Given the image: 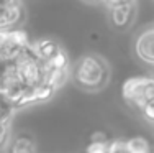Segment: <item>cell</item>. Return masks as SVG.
I'll use <instances>...</instances> for the list:
<instances>
[{
  "instance_id": "cell-7",
  "label": "cell",
  "mask_w": 154,
  "mask_h": 153,
  "mask_svg": "<svg viewBox=\"0 0 154 153\" xmlns=\"http://www.w3.org/2000/svg\"><path fill=\"white\" fill-rule=\"evenodd\" d=\"M25 18L23 3L21 5H0V30L18 28Z\"/></svg>"
},
{
  "instance_id": "cell-15",
  "label": "cell",
  "mask_w": 154,
  "mask_h": 153,
  "mask_svg": "<svg viewBox=\"0 0 154 153\" xmlns=\"http://www.w3.org/2000/svg\"><path fill=\"white\" fill-rule=\"evenodd\" d=\"M85 153H108V142H92L87 145Z\"/></svg>"
},
{
  "instance_id": "cell-8",
  "label": "cell",
  "mask_w": 154,
  "mask_h": 153,
  "mask_svg": "<svg viewBox=\"0 0 154 153\" xmlns=\"http://www.w3.org/2000/svg\"><path fill=\"white\" fill-rule=\"evenodd\" d=\"M7 153H36V142L28 132H18L8 143Z\"/></svg>"
},
{
  "instance_id": "cell-16",
  "label": "cell",
  "mask_w": 154,
  "mask_h": 153,
  "mask_svg": "<svg viewBox=\"0 0 154 153\" xmlns=\"http://www.w3.org/2000/svg\"><path fill=\"white\" fill-rule=\"evenodd\" d=\"M139 112L143 114V117H144L146 120H149V122L154 123V99H151V100L146 102Z\"/></svg>"
},
{
  "instance_id": "cell-4",
  "label": "cell",
  "mask_w": 154,
  "mask_h": 153,
  "mask_svg": "<svg viewBox=\"0 0 154 153\" xmlns=\"http://www.w3.org/2000/svg\"><path fill=\"white\" fill-rule=\"evenodd\" d=\"M26 31L18 28L0 30V61H13L23 48L30 46Z\"/></svg>"
},
{
  "instance_id": "cell-3",
  "label": "cell",
  "mask_w": 154,
  "mask_h": 153,
  "mask_svg": "<svg viewBox=\"0 0 154 153\" xmlns=\"http://www.w3.org/2000/svg\"><path fill=\"white\" fill-rule=\"evenodd\" d=\"M122 96L131 107L141 110L148 100L154 99V76H133L122 86Z\"/></svg>"
},
{
  "instance_id": "cell-18",
  "label": "cell",
  "mask_w": 154,
  "mask_h": 153,
  "mask_svg": "<svg viewBox=\"0 0 154 153\" xmlns=\"http://www.w3.org/2000/svg\"><path fill=\"white\" fill-rule=\"evenodd\" d=\"M90 140H92V142H108L110 137H108L105 132H100V130H98V132H94V133H92Z\"/></svg>"
},
{
  "instance_id": "cell-11",
  "label": "cell",
  "mask_w": 154,
  "mask_h": 153,
  "mask_svg": "<svg viewBox=\"0 0 154 153\" xmlns=\"http://www.w3.org/2000/svg\"><path fill=\"white\" fill-rule=\"evenodd\" d=\"M126 153H152V147L148 138L136 135L126 138Z\"/></svg>"
},
{
  "instance_id": "cell-17",
  "label": "cell",
  "mask_w": 154,
  "mask_h": 153,
  "mask_svg": "<svg viewBox=\"0 0 154 153\" xmlns=\"http://www.w3.org/2000/svg\"><path fill=\"white\" fill-rule=\"evenodd\" d=\"M7 138H8V123L0 122V147L7 142Z\"/></svg>"
},
{
  "instance_id": "cell-13",
  "label": "cell",
  "mask_w": 154,
  "mask_h": 153,
  "mask_svg": "<svg viewBox=\"0 0 154 153\" xmlns=\"http://www.w3.org/2000/svg\"><path fill=\"white\" fill-rule=\"evenodd\" d=\"M56 94V89L49 84V82H41L39 86L35 87V96H36V102H46Z\"/></svg>"
},
{
  "instance_id": "cell-10",
  "label": "cell",
  "mask_w": 154,
  "mask_h": 153,
  "mask_svg": "<svg viewBox=\"0 0 154 153\" xmlns=\"http://www.w3.org/2000/svg\"><path fill=\"white\" fill-rule=\"evenodd\" d=\"M72 76V69L71 66H64V68H53V69H48L46 71V78L45 81L49 82L51 86L54 87L56 91H59L66 82L71 79Z\"/></svg>"
},
{
  "instance_id": "cell-14",
  "label": "cell",
  "mask_w": 154,
  "mask_h": 153,
  "mask_svg": "<svg viewBox=\"0 0 154 153\" xmlns=\"http://www.w3.org/2000/svg\"><path fill=\"white\" fill-rule=\"evenodd\" d=\"M108 153H126V138H110Z\"/></svg>"
},
{
  "instance_id": "cell-5",
  "label": "cell",
  "mask_w": 154,
  "mask_h": 153,
  "mask_svg": "<svg viewBox=\"0 0 154 153\" xmlns=\"http://www.w3.org/2000/svg\"><path fill=\"white\" fill-rule=\"evenodd\" d=\"M138 15V5L136 0H130L125 3L108 7V21L113 30L126 31L131 28Z\"/></svg>"
},
{
  "instance_id": "cell-9",
  "label": "cell",
  "mask_w": 154,
  "mask_h": 153,
  "mask_svg": "<svg viewBox=\"0 0 154 153\" xmlns=\"http://www.w3.org/2000/svg\"><path fill=\"white\" fill-rule=\"evenodd\" d=\"M31 49L35 51V54L39 58V59L43 61V63H46V61H49L51 58L54 56V54L57 53V51L61 49V46L57 45L54 40L51 38H41V40H36V41L30 43Z\"/></svg>"
},
{
  "instance_id": "cell-6",
  "label": "cell",
  "mask_w": 154,
  "mask_h": 153,
  "mask_svg": "<svg viewBox=\"0 0 154 153\" xmlns=\"http://www.w3.org/2000/svg\"><path fill=\"white\" fill-rule=\"evenodd\" d=\"M134 54L139 61L154 66V27L143 30L134 40Z\"/></svg>"
},
{
  "instance_id": "cell-1",
  "label": "cell",
  "mask_w": 154,
  "mask_h": 153,
  "mask_svg": "<svg viewBox=\"0 0 154 153\" xmlns=\"http://www.w3.org/2000/svg\"><path fill=\"white\" fill-rule=\"evenodd\" d=\"M72 78L80 89L87 92H98L110 81V66L100 54L87 53L75 63Z\"/></svg>"
},
{
  "instance_id": "cell-20",
  "label": "cell",
  "mask_w": 154,
  "mask_h": 153,
  "mask_svg": "<svg viewBox=\"0 0 154 153\" xmlns=\"http://www.w3.org/2000/svg\"><path fill=\"white\" fill-rule=\"evenodd\" d=\"M85 2H102V0H85Z\"/></svg>"
},
{
  "instance_id": "cell-12",
  "label": "cell",
  "mask_w": 154,
  "mask_h": 153,
  "mask_svg": "<svg viewBox=\"0 0 154 153\" xmlns=\"http://www.w3.org/2000/svg\"><path fill=\"white\" fill-rule=\"evenodd\" d=\"M64 66H71V63H69L67 53H66L62 48L57 51V53L54 54L49 61H46V63H45L46 71H48V69H53V68H64Z\"/></svg>"
},
{
  "instance_id": "cell-19",
  "label": "cell",
  "mask_w": 154,
  "mask_h": 153,
  "mask_svg": "<svg viewBox=\"0 0 154 153\" xmlns=\"http://www.w3.org/2000/svg\"><path fill=\"white\" fill-rule=\"evenodd\" d=\"M105 3V7H112V5H118V3H125V2H130V0H102Z\"/></svg>"
},
{
  "instance_id": "cell-2",
  "label": "cell",
  "mask_w": 154,
  "mask_h": 153,
  "mask_svg": "<svg viewBox=\"0 0 154 153\" xmlns=\"http://www.w3.org/2000/svg\"><path fill=\"white\" fill-rule=\"evenodd\" d=\"M13 63H15L18 74H20L25 86L36 87L41 82H45V78H46L45 63L35 54L31 46H26V48L21 49L13 59Z\"/></svg>"
}]
</instances>
